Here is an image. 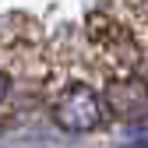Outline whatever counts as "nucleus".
<instances>
[{
    "label": "nucleus",
    "instance_id": "obj_1",
    "mask_svg": "<svg viewBox=\"0 0 148 148\" xmlns=\"http://www.w3.org/2000/svg\"><path fill=\"white\" fill-rule=\"evenodd\" d=\"M53 120L64 131H92L102 120V102L95 95V88L85 81H71L57 92L53 99Z\"/></svg>",
    "mask_w": 148,
    "mask_h": 148
}]
</instances>
